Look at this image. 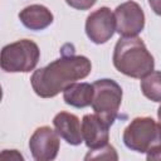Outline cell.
<instances>
[{"label": "cell", "mask_w": 161, "mask_h": 161, "mask_svg": "<svg viewBox=\"0 0 161 161\" xmlns=\"http://www.w3.org/2000/svg\"><path fill=\"white\" fill-rule=\"evenodd\" d=\"M91 60L84 55L64 54L44 68L36 69L31 75V87L42 98L55 97L75 80L91 73Z\"/></svg>", "instance_id": "1"}, {"label": "cell", "mask_w": 161, "mask_h": 161, "mask_svg": "<svg viewBox=\"0 0 161 161\" xmlns=\"http://www.w3.org/2000/svg\"><path fill=\"white\" fill-rule=\"evenodd\" d=\"M113 65L116 69L132 78H145L153 70V57L145 43L137 36L121 38L114 47Z\"/></svg>", "instance_id": "2"}, {"label": "cell", "mask_w": 161, "mask_h": 161, "mask_svg": "<svg viewBox=\"0 0 161 161\" xmlns=\"http://www.w3.org/2000/svg\"><path fill=\"white\" fill-rule=\"evenodd\" d=\"M125 145L137 152H150L161 146V127L151 117H137L123 132Z\"/></svg>", "instance_id": "3"}, {"label": "cell", "mask_w": 161, "mask_h": 161, "mask_svg": "<svg viewBox=\"0 0 161 161\" xmlns=\"http://www.w3.org/2000/svg\"><path fill=\"white\" fill-rule=\"evenodd\" d=\"M40 52L38 45L29 39H21L8 44L1 50V68L9 73L30 72L39 62Z\"/></svg>", "instance_id": "4"}, {"label": "cell", "mask_w": 161, "mask_h": 161, "mask_svg": "<svg viewBox=\"0 0 161 161\" xmlns=\"http://www.w3.org/2000/svg\"><path fill=\"white\" fill-rule=\"evenodd\" d=\"M92 108L109 126L118 116V109L122 102V88L112 79H98L93 83Z\"/></svg>", "instance_id": "5"}, {"label": "cell", "mask_w": 161, "mask_h": 161, "mask_svg": "<svg viewBox=\"0 0 161 161\" xmlns=\"http://www.w3.org/2000/svg\"><path fill=\"white\" fill-rule=\"evenodd\" d=\"M116 31L125 36H136L145 26V14L135 1H126L114 10Z\"/></svg>", "instance_id": "6"}, {"label": "cell", "mask_w": 161, "mask_h": 161, "mask_svg": "<svg viewBox=\"0 0 161 161\" xmlns=\"http://www.w3.org/2000/svg\"><path fill=\"white\" fill-rule=\"evenodd\" d=\"M116 30L114 14L106 6L91 13L86 20L87 36L96 44H103L109 40Z\"/></svg>", "instance_id": "7"}, {"label": "cell", "mask_w": 161, "mask_h": 161, "mask_svg": "<svg viewBox=\"0 0 161 161\" xmlns=\"http://www.w3.org/2000/svg\"><path fill=\"white\" fill-rule=\"evenodd\" d=\"M58 132L53 131L48 126H43L35 130L29 141V148L33 157L36 161L54 160L59 151Z\"/></svg>", "instance_id": "8"}, {"label": "cell", "mask_w": 161, "mask_h": 161, "mask_svg": "<svg viewBox=\"0 0 161 161\" xmlns=\"http://www.w3.org/2000/svg\"><path fill=\"white\" fill-rule=\"evenodd\" d=\"M109 125L97 113L86 114L82 119V137L87 147L96 150L108 143Z\"/></svg>", "instance_id": "9"}, {"label": "cell", "mask_w": 161, "mask_h": 161, "mask_svg": "<svg viewBox=\"0 0 161 161\" xmlns=\"http://www.w3.org/2000/svg\"><path fill=\"white\" fill-rule=\"evenodd\" d=\"M53 125L58 135L69 145L77 146L83 141L79 118L75 114L69 112H59L55 114Z\"/></svg>", "instance_id": "10"}, {"label": "cell", "mask_w": 161, "mask_h": 161, "mask_svg": "<svg viewBox=\"0 0 161 161\" xmlns=\"http://www.w3.org/2000/svg\"><path fill=\"white\" fill-rule=\"evenodd\" d=\"M19 19L30 30H43L53 23V14L43 5H29L19 13Z\"/></svg>", "instance_id": "11"}, {"label": "cell", "mask_w": 161, "mask_h": 161, "mask_svg": "<svg viewBox=\"0 0 161 161\" xmlns=\"http://www.w3.org/2000/svg\"><path fill=\"white\" fill-rule=\"evenodd\" d=\"M93 93H94L93 84L74 82L63 91V99L69 106L77 108H84L92 104Z\"/></svg>", "instance_id": "12"}, {"label": "cell", "mask_w": 161, "mask_h": 161, "mask_svg": "<svg viewBox=\"0 0 161 161\" xmlns=\"http://www.w3.org/2000/svg\"><path fill=\"white\" fill-rule=\"evenodd\" d=\"M141 91L153 102H161V72H151L141 80Z\"/></svg>", "instance_id": "13"}, {"label": "cell", "mask_w": 161, "mask_h": 161, "mask_svg": "<svg viewBox=\"0 0 161 161\" xmlns=\"http://www.w3.org/2000/svg\"><path fill=\"white\" fill-rule=\"evenodd\" d=\"M86 160H89V158H96V160H102V158H106V160H117L118 156L116 153V150L111 146V145H106L103 147H99V148H96V150H92L89 151L86 157Z\"/></svg>", "instance_id": "14"}, {"label": "cell", "mask_w": 161, "mask_h": 161, "mask_svg": "<svg viewBox=\"0 0 161 161\" xmlns=\"http://www.w3.org/2000/svg\"><path fill=\"white\" fill-rule=\"evenodd\" d=\"M67 4L74 9L78 10H87L89 8H92L97 0H65Z\"/></svg>", "instance_id": "15"}, {"label": "cell", "mask_w": 161, "mask_h": 161, "mask_svg": "<svg viewBox=\"0 0 161 161\" xmlns=\"http://www.w3.org/2000/svg\"><path fill=\"white\" fill-rule=\"evenodd\" d=\"M147 160H161V146L147 152Z\"/></svg>", "instance_id": "16"}, {"label": "cell", "mask_w": 161, "mask_h": 161, "mask_svg": "<svg viewBox=\"0 0 161 161\" xmlns=\"http://www.w3.org/2000/svg\"><path fill=\"white\" fill-rule=\"evenodd\" d=\"M148 4L151 6V9L161 16V0H148Z\"/></svg>", "instance_id": "17"}, {"label": "cell", "mask_w": 161, "mask_h": 161, "mask_svg": "<svg viewBox=\"0 0 161 161\" xmlns=\"http://www.w3.org/2000/svg\"><path fill=\"white\" fill-rule=\"evenodd\" d=\"M157 117H158V125H160V127H161V106H160L158 109H157Z\"/></svg>", "instance_id": "18"}]
</instances>
